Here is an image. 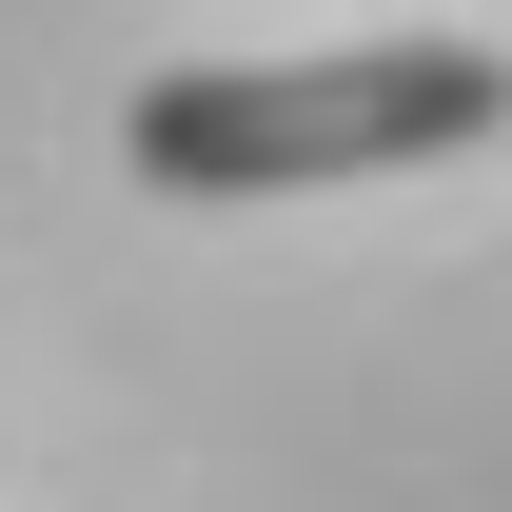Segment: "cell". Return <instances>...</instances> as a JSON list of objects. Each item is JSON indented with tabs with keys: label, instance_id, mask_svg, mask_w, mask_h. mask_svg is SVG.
<instances>
[{
	"label": "cell",
	"instance_id": "cell-1",
	"mask_svg": "<svg viewBox=\"0 0 512 512\" xmlns=\"http://www.w3.org/2000/svg\"><path fill=\"white\" fill-rule=\"evenodd\" d=\"M512 119L493 40H316V60H178L119 99V158L158 197H316L394 158H473Z\"/></svg>",
	"mask_w": 512,
	"mask_h": 512
}]
</instances>
